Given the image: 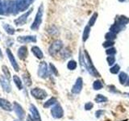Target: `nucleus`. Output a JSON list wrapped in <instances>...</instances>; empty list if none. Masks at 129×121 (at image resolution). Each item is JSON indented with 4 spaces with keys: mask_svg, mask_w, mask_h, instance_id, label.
Returning <instances> with one entry per match:
<instances>
[{
    "mask_svg": "<svg viewBox=\"0 0 129 121\" xmlns=\"http://www.w3.org/2000/svg\"><path fill=\"white\" fill-rule=\"evenodd\" d=\"M85 66H86L87 71L90 73V74L92 75L93 77H99L100 76L99 73L97 71L95 67L94 66V65H93L92 60L86 51L85 52Z\"/></svg>",
    "mask_w": 129,
    "mask_h": 121,
    "instance_id": "obj_1",
    "label": "nucleus"
},
{
    "mask_svg": "<svg viewBox=\"0 0 129 121\" xmlns=\"http://www.w3.org/2000/svg\"><path fill=\"white\" fill-rule=\"evenodd\" d=\"M43 12H44V7H43V5L41 4L40 7H39L37 13H36L34 22H33V23H32L31 26V29H32V30H37L38 28L40 27V24H41V22H42Z\"/></svg>",
    "mask_w": 129,
    "mask_h": 121,
    "instance_id": "obj_2",
    "label": "nucleus"
},
{
    "mask_svg": "<svg viewBox=\"0 0 129 121\" xmlns=\"http://www.w3.org/2000/svg\"><path fill=\"white\" fill-rule=\"evenodd\" d=\"M62 47H63V43L61 40H56L51 44L49 48H48V52H49V54L51 56H55L56 53H58L61 50Z\"/></svg>",
    "mask_w": 129,
    "mask_h": 121,
    "instance_id": "obj_3",
    "label": "nucleus"
},
{
    "mask_svg": "<svg viewBox=\"0 0 129 121\" xmlns=\"http://www.w3.org/2000/svg\"><path fill=\"white\" fill-rule=\"evenodd\" d=\"M31 95L33 96L35 99H39V100L44 99L48 95L47 92L44 90H43V89H40V88L31 89Z\"/></svg>",
    "mask_w": 129,
    "mask_h": 121,
    "instance_id": "obj_4",
    "label": "nucleus"
},
{
    "mask_svg": "<svg viewBox=\"0 0 129 121\" xmlns=\"http://www.w3.org/2000/svg\"><path fill=\"white\" fill-rule=\"evenodd\" d=\"M52 116L55 119H60L64 115V111L60 104H56L51 109Z\"/></svg>",
    "mask_w": 129,
    "mask_h": 121,
    "instance_id": "obj_5",
    "label": "nucleus"
},
{
    "mask_svg": "<svg viewBox=\"0 0 129 121\" xmlns=\"http://www.w3.org/2000/svg\"><path fill=\"white\" fill-rule=\"evenodd\" d=\"M38 76L40 78L45 79L48 77V65L45 62H40L39 69H38Z\"/></svg>",
    "mask_w": 129,
    "mask_h": 121,
    "instance_id": "obj_6",
    "label": "nucleus"
},
{
    "mask_svg": "<svg viewBox=\"0 0 129 121\" xmlns=\"http://www.w3.org/2000/svg\"><path fill=\"white\" fill-rule=\"evenodd\" d=\"M82 86H83V80L82 78H78L76 80V82L74 85V86L72 87V93L73 94L78 95L82 91Z\"/></svg>",
    "mask_w": 129,
    "mask_h": 121,
    "instance_id": "obj_7",
    "label": "nucleus"
},
{
    "mask_svg": "<svg viewBox=\"0 0 129 121\" xmlns=\"http://www.w3.org/2000/svg\"><path fill=\"white\" fill-rule=\"evenodd\" d=\"M13 109L15 112L16 115L18 116V118L22 119L24 116H25V111L23 109L22 106L20 104H19L17 102H14L13 103Z\"/></svg>",
    "mask_w": 129,
    "mask_h": 121,
    "instance_id": "obj_8",
    "label": "nucleus"
},
{
    "mask_svg": "<svg viewBox=\"0 0 129 121\" xmlns=\"http://www.w3.org/2000/svg\"><path fill=\"white\" fill-rule=\"evenodd\" d=\"M0 84L3 89V90L7 92V93H10L11 90V84L9 82V79L6 77L4 76H1L0 77Z\"/></svg>",
    "mask_w": 129,
    "mask_h": 121,
    "instance_id": "obj_9",
    "label": "nucleus"
},
{
    "mask_svg": "<svg viewBox=\"0 0 129 121\" xmlns=\"http://www.w3.org/2000/svg\"><path fill=\"white\" fill-rule=\"evenodd\" d=\"M33 10L31 8V9H30L29 11H28L27 12H26L25 14H23L21 16H19V17L18 19H16L15 20V25H17V26H22V25H24V24L26 23L27 22V19L28 17V15H29L31 14V11Z\"/></svg>",
    "mask_w": 129,
    "mask_h": 121,
    "instance_id": "obj_10",
    "label": "nucleus"
},
{
    "mask_svg": "<svg viewBox=\"0 0 129 121\" xmlns=\"http://www.w3.org/2000/svg\"><path fill=\"white\" fill-rule=\"evenodd\" d=\"M6 52H7V55L8 56V58H9L10 60V62L11 64V66L12 67H13V69L15 70V71H19V65L17 63V62H16V60L15 58V56L13 55V53L11 52V51L9 49V48H7V50H6Z\"/></svg>",
    "mask_w": 129,
    "mask_h": 121,
    "instance_id": "obj_11",
    "label": "nucleus"
},
{
    "mask_svg": "<svg viewBox=\"0 0 129 121\" xmlns=\"http://www.w3.org/2000/svg\"><path fill=\"white\" fill-rule=\"evenodd\" d=\"M29 0H16L15 9L20 11L26 10L28 5H29Z\"/></svg>",
    "mask_w": 129,
    "mask_h": 121,
    "instance_id": "obj_12",
    "label": "nucleus"
},
{
    "mask_svg": "<svg viewBox=\"0 0 129 121\" xmlns=\"http://www.w3.org/2000/svg\"><path fill=\"white\" fill-rule=\"evenodd\" d=\"M17 40L19 43L25 44V43H31L36 42V37L35 36H19Z\"/></svg>",
    "mask_w": 129,
    "mask_h": 121,
    "instance_id": "obj_13",
    "label": "nucleus"
},
{
    "mask_svg": "<svg viewBox=\"0 0 129 121\" xmlns=\"http://www.w3.org/2000/svg\"><path fill=\"white\" fill-rule=\"evenodd\" d=\"M0 107L7 111H11L13 110L11 103L8 100L4 99H0Z\"/></svg>",
    "mask_w": 129,
    "mask_h": 121,
    "instance_id": "obj_14",
    "label": "nucleus"
},
{
    "mask_svg": "<svg viewBox=\"0 0 129 121\" xmlns=\"http://www.w3.org/2000/svg\"><path fill=\"white\" fill-rule=\"evenodd\" d=\"M30 112L31 114V117L33 118L35 121H41V118H40V115L37 110V108L34 106L33 104L30 105Z\"/></svg>",
    "mask_w": 129,
    "mask_h": 121,
    "instance_id": "obj_15",
    "label": "nucleus"
},
{
    "mask_svg": "<svg viewBox=\"0 0 129 121\" xmlns=\"http://www.w3.org/2000/svg\"><path fill=\"white\" fill-rule=\"evenodd\" d=\"M27 56V48L26 46H21L18 50V56L19 59L24 60Z\"/></svg>",
    "mask_w": 129,
    "mask_h": 121,
    "instance_id": "obj_16",
    "label": "nucleus"
},
{
    "mask_svg": "<svg viewBox=\"0 0 129 121\" xmlns=\"http://www.w3.org/2000/svg\"><path fill=\"white\" fill-rule=\"evenodd\" d=\"M31 52H32V53L34 54V56H36V58H38V59H42L44 57V54H43V52L41 51V49L37 47V46H33L31 48Z\"/></svg>",
    "mask_w": 129,
    "mask_h": 121,
    "instance_id": "obj_17",
    "label": "nucleus"
},
{
    "mask_svg": "<svg viewBox=\"0 0 129 121\" xmlns=\"http://www.w3.org/2000/svg\"><path fill=\"white\" fill-rule=\"evenodd\" d=\"M56 103H57V100H56V98H51L49 99L48 101H46L45 103H44V108H48L53 105H56Z\"/></svg>",
    "mask_w": 129,
    "mask_h": 121,
    "instance_id": "obj_18",
    "label": "nucleus"
},
{
    "mask_svg": "<svg viewBox=\"0 0 129 121\" xmlns=\"http://www.w3.org/2000/svg\"><path fill=\"white\" fill-rule=\"evenodd\" d=\"M3 28H4V30L6 31L7 33H8L9 35H14L15 32V28L12 26H11L10 24H8V23H4L3 24Z\"/></svg>",
    "mask_w": 129,
    "mask_h": 121,
    "instance_id": "obj_19",
    "label": "nucleus"
},
{
    "mask_svg": "<svg viewBox=\"0 0 129 121\" xmlns=\"http://www.w3.org/2000/svg\"><path fill=\"white\" fill-rule=\"evenodd\" d=\"M13 81L15 84V86H17V88L19 90H22L23 89V82L21 79L19 78V77H18L17 75H14L13 76Z\"/></svg>",
    "mask_w": 129,
    "mask_h": 121,
    "instance_id": "obj_20",
    "label": "nucleus"
},
{
    "mask_svg": "<svg viewBox=\"0 0 129 121\" xmlns=\"http://www.w3.org/2000/svg\"><path fill=\"white\" fill-rule=\"evenodd\" d=\"M128 79V76L127 74H126V73H124V72H121L120 74H119V82L120 84H125L127 82V81Z\"/></svg>",
    "mask_w": 129,
    "mask_h": 121,
    "instance_id": "obj_21",
    "label": "nucleus"
},
{
    "mask_svg": "<svg viewBox=\"0 0 129 121\" xmlns=\"http://www.w3.org/2000/svg\"><path fill=\"white\" fill-rule=\"evenodd\" d=\"M94 101H95L96 103H105V102H107V97H105L104 95L99 94V95H96L95 99H94Z\"/></svg>",
    "mask_w": 129,
    "mask_h": 121,
    "instance_id": "obj_22",
    "label": "nucleus"
},
{
    "mask_svg": "<svg viewBox=\"0 0 129 121\" xmlns=\"http://www.w3.org/2000/svg\"><path fill=\"white\" fill-rule=\"evenodd\" d=\"M103 84L99 80H96L94 82V83H93V88H94V90H101V89H103Z\"/></svg>",
    "mask_w": 129,
    "mask_h": 121,
    "instance_id": "obj_23",
    "label": "nucleus"
},
{
    "mask_svg": "<svg viewBox=\"0 0 129 121\" xmlns=\"http://www.w3.org/2000/svg\"><path fill=\"white\" fill-rule=\"evenodd\" d=\"M67 68L70 70H74L75 69L77 68V62L74 60H70V62H69L68 64H67Z\"/></svg>",
    "mask_w": 129,
    "mask_h": 121,
    "instance_id": "obj_24",
    "label": "nucleus"
},
{
    "mask_svg": "<svg viewBox=\"0 0 129 121\" xmlns=\"http://www.w3.org/2000/svg\"><path fill=\"white\" fill-rule=\"evenodd\" d=\"M90 27L89 26H86V27H85V30H84V32H83V37H82V40L83 41H86V40L88 39L89 37V34H90Z\"/></svg>",
    "mask_w": 129,
    "mask_h": 121,
    "instance_id": "obj_25",
    "label": "nucleus"
},
{
    "mask_svg": "<svg viewBox=\"0 0 129 121\" xmlns=\"http://www.w3.org/2000/svg\"><path fill=\"white\" fill-rule=\"evenodd\" d=\"M119 70H120V66L119 65H115V66H113L110 69V72L113 74H117L119 72Z\"/></svg>",
    "mask_w": 129,
    "mask_h": 121,
    "instance_id": "obj_26",
    "label": "nucleus"
},
{
    "mask_svg": "<svg viewBox=\"0 0 129 121\" xmlns=\"http://www.w3.org/2000/svg\"><path fill=\"white\" fill-rule=\"evenodd\" d=\"M23 78L24 82H25V84L27 85V86H31V78H30L29 75L24 74L23 75Z\"/></svg>",
    "mask_w": 129,
    "mask_h": 121,
    "instance_id": "obj_27",
    "label": "nucleus"
},
{
    "mask_svg": "<svg viewBox=\"0 0 129 121\" xmlns=\"http://www.w3.org/2000/svg\"><path fill=\"white\" fill-rule=\"evenodd\" d=\"M105 38H106L107 40H112L116 38V34L114 33V32H108V33L106 34Z\"/></svg>",
    "mask_w": 129,
    "mask_h": 121,
    "instance_id": "obj_28",
    "label": "nucleus"
},
{
    "mask_svg": "<svg viewBox=\"0 0 129 121\" xmlns=\"http://www.w3.org/2000/svg\"><path fill=\"white\" fill-rule=\"evenodd\" d=\"M2 70H3V72L4 73V74H5L6 78H7L8 79H9L11 78V73H10L9 70H8V68L6 66H3Z\"/></svg>",
    "mask_w": 129,
    "mask_h": 121,
    "instance_id": "obj_29",
    "label": "nucleus"
},
{
    "mask_svg": "<svg viewBox=\"0 0 129 121\" xmlns=\"http://www.w3.org/2000/svg\"><path fill=\"white\" fill-rule=\"evenodd\" d=\"M107 60L109 64V66H112V65H114L115 62V57L114 56H107Z\"/></svg>",
    "mask_w": 129,
    "mask_h": 121,
    "instance_id": "obj_30",
    "label": "nucleus"
},
{
    "mask_svg": "<svg viewBox=\"0 0 129 121\" xmlns=\"http://www.w3.org/2000/svg\"><path fill=\"white\" fill-rule=\"evenodd\" d=\"M106 53L107 55H110V56H113L114 54L116 53V49L115 48H108L107 50H106Z\"/></svg>",
    "mask_w": 129,
    "mask_h": 121,
    "instance_id": "obj_31",
    "label": "nucleus"
},
{
    "mask_svg": "<svg viewBox=\"0 0 129 121\" xmlns=\"http://www.w3.org/2000/svg\"><path fill=\"white\" fill-rule=\"evenodd\" d=\"M114 42L112 41V40H107L106 42H104L103 43V47L104 48H107V47H110V48H111V46H113L114 45Z\"/></svg>",
    "mask_w": 129,
    "mask_h": 121,
    "instance_id": "obj_32",
    "label": "nucleus"
},
{
    "mask_svg": "<svg viewBox=\"0 0 129 121\" xmlns=\"http://www.w3.org/2000/svg\"><path fill=\"white\" fill-rule=\"evenodd\" d=\"M49 66H50V69H51V72L52 73V74H53L55 76H58V71H57V70H56V67L53 66V65L50 64Z\"/></svg>",
    "mask_w": 129,
    "mask_h": 121,
    "instance_id": "obj_33",
    "label": "nucleus"
},
{
    "mask_svg": "<svg viewBox=\"0 0 129 121\" xmlns=\"http://www.w3.org/2000/svg\"><path fill=\"white\" fill-rule=\"evenodd\" d=\"M93 107H94V105H93V103H92L91 102H88V103H86V104H85V110L90 111V109L93 108Z\"/></svg>",
    "mask_w": 129,
    "mask_h": 121,
    "instance_id": "obj_34",
    "label": "nucleus"
},
{
    "mask_svg": "<svg viewBox=\"0 0 129 121\" xmlns=\"http://www.w3.org/2000/svg\"><path fill=\"white\" fill-rule=\"evenodd\" d=\"M96 17H97V14L95 13V14L91 17V19H90V22H89V25H90V26H93V25H94V23L95 20H96V19H97Z\"/></svg>",
    "mask_w": 129,
    "mask_h": 121,
    "instance_id": "obj_35",
    "label": "nucleus"
},
{
    "mask_svg": "<svg viewBox=\"0 0 129 121\" xmlns=\"http://www.w3.org/2000/svg\"><path fill=\"white\" fill-rule=\"evenodd\" d=\"M103 114H104V111H103V110H99V111H96L95 116L97 117V118H100V117L102 116Z\"/></svg>",
    "mask_w": 129,
    "mask_h": 121,
    "instance_id": "obj_36",
    "label": "nucleus"
},
{
    "mask_svg": "<svg viewBox=\"0 0 129 121\" xmlns=\"http://www.w3.org/2000/svg\"><path fill=\"white\" fill-rule=\"evenodd\" d=\"M27 121H35V120L33 119V118H32L31 115H28L27 118Z\"/></svg>",
    "mask_w": 129,
    "mask_h": 121,
    "instance_id": "obj_37",
    "label": "nucleus"
},
{
    "mask_svg": "<svg viewBox=\"0 0 129 121\" xmlns=\"http://www.w3.org/2000/svg\"><path fill=\"white\" fill-rule=\"evenodd\" d=\"M0 57H1V58L3 57V52L1 50V48H0Z\"/></svg>",
    "mask_w": 129,
    "mask_h": 121,
    "instance_id": "obj_38",
    "label": "nucleus"
},
{
    "mask_svg": "<svg viewBox=\"0 0 129 121\" xmlns=\"http://www.w3.org/2000/svg\"><path fill=\"white\" fill-rule=\"evenodd\" d=\"M127 83H126V84H127V86H129V78H128V79H127Z\"/></svg>",
    "mask_w": 129,
    "mask_h": 121,
    "instance_id": "obj_39",
    "label": "nucleus"
},
{
    "mask_svg": "<svg viewBox=\"0 0 129 121\" xmlns=\"http://www.w3.org/2000/svg\"><path fill=\"white\" fill-rule=\"evenodd\" d=\"M119 2H123L124 0H119Z\"/></svg>",
    "mask_w": 129,
    "mask_h": 121,
    "instance_id": "obj_40",
    "label": "nucleus"
},
{
    "mask_svg": "<svg viewBox=\"0 0 129 121\" xmlns=\"http://www.w3.org/2000/svg\"><path fill=\"white\" fill-rule=\"evenodd\" d=\"M127 95H128V96H129V93H127Z\"/></svg>",
    "mask_w": 129,
    "mask_h": 121,
    "instance_id": "obj_41",
    "label": "nucleus"
}]
</instances>
